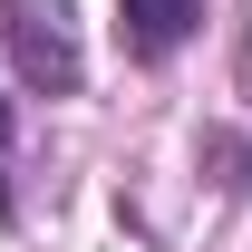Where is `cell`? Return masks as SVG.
I'll use <instances>...</instances> for the list:
<instances>
[{
	"instance_id": "obj_1",
	"label": "cell",
	"mask_w": 252,
	"mask_h": 252,
	"mask_svg": "<svg viewBox=\"0 0 252 252\" xmlns=\"http://www.w3.org/2000/svg\"><path fill=\"white\" fill-rule=\"evenodd\" d=\"M10 59L30 88H78V30L68 0H10Z\"/></svg>"
},
{
	"instance_id": "obj_2",
	"label": "cell",
	"mask_w": 252,
	"mask_h": 252,
	"mask_svg": "<svg viewBox=\"0 0 252 252\" xmlns=\"http://www.w3.org/2000/svg\"><path fill=\"white\" fill-rule=\"evenodd\" d=\"M126 10V39L146 49V59H165V49H185L194 20H204V0H117Z\"/></svg>"
}]
</instances>
